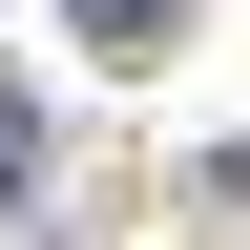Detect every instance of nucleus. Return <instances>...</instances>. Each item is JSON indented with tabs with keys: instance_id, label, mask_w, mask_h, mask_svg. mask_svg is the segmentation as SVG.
Masks as SVG:
<instances>
[{
	"instance_id": "nucleus-1",
	"label": "nucleus",
	"mask_w": 250,
	"mask_h": 250,
	"mask_svg": "<svg viewBox=\"0 0 250 250\" xmlns=\"http://www.w3.org/2000/svg\"><path fill=\"white\" fill-rule=\"evenodd\" d=\"M62 21H83V42H104V62H146V42H167V21H188V0H62Z\"/></svg>"
},
{
	"instance_id": "nucleus-2",
	"label": "nucleus",
	"mask_w": 250,
	"mask_h": 250,
	"mask_svg": "<svg viewBox=\"0 0 250 250\" xmlns=\"http://www.w3.org/2000/svg\"><path fill=\"white\" fill-rule=\"evenodd\" d=\"M21 167H42V125H21V104H0V208H21Z\"/></svg>"
}]
</instances>
